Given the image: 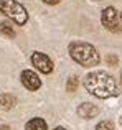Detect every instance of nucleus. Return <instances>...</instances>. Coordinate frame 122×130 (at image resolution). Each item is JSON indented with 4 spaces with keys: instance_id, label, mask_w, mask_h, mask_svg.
Returning a JSON list of instances; mask_svg holds the SVG:
<instances>
[{
    "instance_id": "obj_15",
    "label": "nucleus",
    "mask_w": 122,
    "mask_h": 130,
    "mask_svg": "<svg viewBox=\"0 0 122 130\" xmlns=\"http://www.w3.org/2000/svg\"><path fill=\"white\" fill-rule=\"evenodd\" d=\"M0 130H12V128H10L8 125H2V127H0Z\"/></svg>"
},
{
    "instance_id": "obj_2",
    "label": "nucleus",
    "mask_w": 122,
    "mask_h": 130,
    "mask_svg": "<svg viewBox=\"0 0 122 130\" xmlns=\"http://www.w3.org/2000/svg\"><path fill=\"white\" fill-rule=\"evenodd\" d=\"M69 54L76 63H79L84 68H93L99 63V54H97L96 48L89 43H83V41L71 43Z\"/></svg>"
},
{
    "instance_id": "obj_7",
    "label": "nucleus",
    "mask_w": 122,
    "mask_h": 130,
    "mask_svg": "<svg viewBox=\"0 0 122 130\" xmlns=\"http://www.w3.org/2000/svg\"><path fill=\"white\" fill-rule=\"evenodd\" d=\"M78 114H79L83 119H93V117H96V115L99 114V109H97L94 104L84 102V104L78 109Z\"/></svg>"
},
{
    "instance_id": "obj_4",
    "label": "nucleus",
    "mask_w": 122,
    "mask_h": 130,
    "mask_svg": "<svg viewBox=\"0 0 122 130\" xmlns=\"http://www.w3.org/2000/svg\"><path fill=\"white\" fill-rule=\"evenodd\" d=\"M101 22L109 31L112 33H122V17L114 7H107L101 13Z\"/></svg>"
},
{
    "instance_id": "obj_16",
    "label": "nucleus",
    "mask_w": 122,
    "mask_h": 130,
    "mask_svg": "<svg viewBox=\"0 0 122 130\" xmlns=\"http://www.w3.org/2000/svg\"><path fill=\"white\" fill-rule=\"evenodd\" d=\"M55 130H66V128H63V127H58V128H55Z\"/></svg>"
},
{
    "instance_id": "obj_1",
    "label": "nucleus",
    "mask_w": 122,
    "mask_h": 130,
    "mask_svg": "<svg viewBox=\"0 0 122 130\" xmlns=\"http://www.w3.org/2000/svg\"><path fill=\"white\" fill-rule=\"evenodd\" d=\"M84 87L87 89L89 94L99 99H109L119 94L117 91V84L111 74L104 73V71H94L89 73L84 77Z\"/></svg>"
},
{
    "instance_id": "obj_13",
    "label": "nucleus",
    "mask_w": 122,
    "mask_h": 130,
    "mask_svg": "<svg viewBox=\"0 0 122 130\" xmlns=\"http://www.w3.org/2000/svg\"><path fill=\"white\" fill-rule=\"evenodd\" d=\"M117 61H119V59H117L116 56H112V54H111V56H107V63H109L111 66H116V64H117Z\"/></svg>"
},
{
    "instance_id": "obj_6",
    "label": "nucleus",
    "mask_w": 122,
    "mask_h": 130,
    "mask_svg": "<svg viewBox=\"0 0 122 130\" xmlns=\"http://www.w3.org/2000/svg\"><path fill=\"white\" fill-rule=\"evenodd\" d=\"M22 84L26 89H30V91H36V89H40V86H41V81H40V77L33 71L26 69L22 73Z\"/></svg>"
},
{
    "instance_id": "obj_11",
    "label": "nucleus",
    "mask_w": 122,
    "mask_h": 130,
    "mask_svg": "<svg viewBox=\"0 0 122 130\" xmlns=\"http://www.w3.org/2000/svg\"><path fill=\"white\" fill-rule=\"evenodd\" d=\"M76 87H78V77H76V76L69 77V83H68L66 89H68L69 92H73V91H76Z\"/></svg>"
},
{
    "instance_id": "obj_17",
    "label": "nucleus",
    "mask_w": 122,
    "mask_h": 130,
    "mask_svg": "<svg viewBox=\"0 0 122 130\" xmlns=\"http://www.w3.org/2000/svg\"><path fill=\"white\" fill-rule=\"evenodd\" d=\"M120 83H122V74H120Z\"/></svg>"
},
{
    "instance_id": "obj_8",
    "label": "nucleus",
    "mask_w": 122,
    "mask_h": 130,
    "mask_svg": "<svg viewBox=\"0 0 122 130\" xmlns=\"http://www.w3.org/2000/svg\"><path fill=\"white\" fill-rule=\"evenodd\" d=\"M15 97L10 94H0V109H5V110H8V109H12L13 105H15Z\"/></svg>"
},
{
    "instance_id": "obj_12",
    "label": "nucleus",
    "mask_w": 122,
    "mask_h": 130,
    "mask_svg": "<svg viewBox=\"0 0 122 130\" xmlns=\"http://www.w3.org/2000/svg\"><path fill=\"white\" fill-rule=\"evenodd\" d=\"M96 130H114V128H112L111 122H101V124H97Z\"/></svg>"
},
{
    "instance_id": "obj_3",
    "label": "nucleus",
    "mask_w": 122,
    "mask_h": 130,
    "mask_svg": "<svg viewBox=\"0 0 122 130\" xmlns=\"http://www.w3.org/2000/svg\"><path fill=\"white\" fill-rule=\"evenodd\" d=\"M0 12L12 18L17 25H25L28 20V13L23 8L22 3L15 2V0H0Z\"/></svg>"
},
{
    "instance_id": "obj_18",
    "label": "nucleus",
    "mask_w": 122,
    "mask_h": 130,
    "mask_svg": "<svg viewBox=\"0 0 122 130\" xmlns=\"http://www.w3.org/2000/svg\"><path fill=\"white\" fill-rule=\"evenodd\" d=\"M120 17H122V13H120Z\"/></svg>"
},
{
    "instance_id": "obj_10",
    "label": "nucleus",
    "mask_w": 122,
    "mask_h": 130,
    "mask_svg": "<svg viewBox=\"0 0 122 130\" xmlns=\"http://www.w3.org/2000/svg\"><path fill=\"white\" fill-rule=\"evenodd\" d=\"M0 33H3V35L8 36V38H13V36H15V30H13V26H10L7 22L0 23Z\"/></svg>"
},
{
    "instance_id": "obj_5",
    "label": "nucleus",
    "mask_w": 122,
    "mask_h": 130,
    "mask_svg": "<svg viewBox=\"0 0 122 130\" xmlns=\"http://www.w3.org/2000/svg\"><path fill=\"white\" fill-rule=\"evenodd\" d=\"M32 63L36 69H40L45 74H50L53 71V61L45 53H33L32 54Z\"/></svg>"
},
{
    "instance_id": "obj_14",
    "label": "nucleus",
    "mask_w": 122,
    "mask_h": 130,
    "mask_svg": "<svg viewBox=\"0 0 122 130\" xmlns=\"http://www.w3.org/2000/svg\"><path fill=\"white\" fill-rule=\"evenodd\" d=\"M43 2L48 5H56V3H59V0H43Z\"/></svg>"
},
{
    "instance_id": "obj_9",
    "label": "nucleus",
    "mask_w": 122,
    "mask_h": 130,
    "mask_svg": "<svg viewBox=\"0 0 122 130\" xmlns=\"http://www.w3.org/2000/svg\"><path fill=\"white\" fill-rule=\"evenodd\" d=\"M25 130H46V122L43 119H32L26 124Z\"/></svg>"
}]
</instances>
